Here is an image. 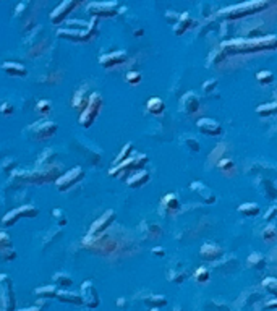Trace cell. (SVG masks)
Wrapping results in <instances>:
<instances>
[{
  "label": "cell",
  "instance_id": "6da1fadb",
  "mask_svg": "<svg viewBox=\"0 0 277 311\" xmlns=\"http://www.w3.org/2000/svg\"><path fill=\"white\" fill-rule=\"evenodd\" d=\"M276 36L271 34L268 38H253V39H230L222 42V52L224 55L230 54V55H237V54H254V52L259 50H273L276 47Z\"/></svg>",
  "mask_w": 277,
  "mask_h": 311
},
{
  "label": "cell",
  "instance_id": "7a4b0ae2",
  "mask_svg": "<svg viewBox=\"0 0 277 311\" xmlns=\"http://www.w3.org/2000/svg\"><path fill=\"white\" fill-rule=\"evenodd\" d=\"M269 2H263V0H254V2H245L240 5H232L228 8L221 10V15L224 18L228 20H235V18H242L247 17V15H253V13H259L261 10L268 8Z\"/></svg>",
  "mask_w": 277,
  "mask_h": 311
},
{
  "label": "cell",
  "instance_id": "3957f363",
  "mask_svg": "<svg viewBox=\"0 0 277 311\" xmlns=\"http://www.w3.org/2000/svg\"><path fill=\"white\" fill-rule=\"evenodd\" d=\"M102 109V96L99 93H93L91 96L88 97L86 107L81 110V117H79V123H81L84 128H89L94 120L98 119V115Z\"/></svg>",
  "mask_w": 277,
  "mask_h": 311
},
{
  "label": "cell",
  "instance_id": "277c9868",
  "mask_svg": "<svg viewBox=\"0 0 277 311\" xmlns=\"http://www.w3.org/2000/svg\"><path fill=\"white\" fill-rule=\"evenodd\" d=\"M58 172H60V168L58 166H50L47 168H41V170H36L33 173L29 172H15L13 177H20V180L23 182H29V183H49V182H54L55 178L58 177Z\"/></svg>",
  "mask_w": 277,
  "mask_h": 311
},
{
  "label": "cell",
  "instance_id": "5b68a950",
  "mask_svg": "<svg viewBox=\"0 0 277 311\" xmlns=\"http://www.w3.org/2000/svg\"><path fill=\"white\" fill-rule=\"evenodd\" d=\"M0 298L5 311H15L17 307V300H15L13 284L7 274H0Z\"/></svg>",
  "mask_w": 277,
  "mask_h": 311
},
{
  "label": "cell",
  "instance_id": "8992f818",
  "mask_svg": "<svg viewBox=\"0 0 277 311\" xmlns=\"http://www.w3.org/2000/svg\"><path fill=\"white\" fill-rule=\"evenodd\" d=\"M148 162V156L146 154H138V156H130L128 159L119 162L114 168H110L109 170V175L110 177H119L122 173H125L126 170H131V168H143Z\"/></svg>",
  "mask_w": 277,
  "mask_h": 311
},
{
  "label": "cell",
  "instance_id": "52a82bcc",
  "mask_svg": "<svg viewBox=\"0 0 277 311\" xmlns=\"http://www.w3.org/2000/svg\"><path fill=\"white\" fill-rule=\"evenodd\" d=\"M28 130L31 133V138L39 141V140L50 138L52 135H55L58 126L54 122H49V120H39V122H36L34 125H31Z\"/></svg>",
  "mask_w": 277,
  "mask_h": 311
},
{
  "label": "cell",
  "instance_id": "ba28073f",
  "mask_svg": "<svg viewBox=\"0 0 277 311\" xmlns=\"http://www.w3.org/2000/svg\"><path fill=\"white\" fill-rule=\"evenodd\" d=\"M96 34H98V20H93L91 23L88 24L86 31H65V29L58 31V36H62V38H68L72 41H78V42L91 41Z\"/></svg>",
  "mask_w": 277,
  "mask_h": 311
},
{
  "label": "cell",
  "instance_id": "9c48e42d",
  "mask_svg": "<svg viewBox=\"0 0 277 311\" xmlns=\"http://www.w3.org/2000/svg\"><path fill=\"white\" fill-rule=\"evenodd\" d=\"M84 177V170L81 167H73L70 172L63 173L62 177L57 178V190L58 191H67V190H70L72 187H75L76 183L81 180Z\"/></svg>",
  "mask_w": 277,
  "mask_h": 311
},
{
  "label": "cell",
  "instance_id": "30bf717a",
  "mask_svg": "<svg viewBox=\"0 0 277 311\" xmlns=\"http://www.w3.org/2000/svg\"><path fill=\"white\" fill-rule=\"evenodd\" d=\"M37 214H39L37 208L36 206H29V204H28V206H21L18 209L10 211L7 215H3V217H2V222H3V225L10 227V225H13L21 217H36Z\"/></svg>",
  "mask_w": 277,
  "mask_h": 311
},
{
  "label": "cell",
  "instance_id": "8fae6325",
  "mask_svg": "<svg viewBox=\"0 0 277 311\" xmlns=\"http://www.w3.org/2000/svg\"><path fill=\"white\" fill-rule=\"evenodd\" d=\"M88 13L93 17H115L119 13V3L117 2H96L88 5Z\"/></svg>",
  "mask_w": 277,
  "mask_h": 311
},
{
  "label": "cell",
  "instance_id": "7c38bea8",
  "mask_svg": "<svg viewBox=\"0 0 277 311\" xmlns=\"http://www.w3.org/2000/svg\"><path fill=\"white\" fill-rule=\"evenodd\" d=\"M79 297H81L83 305L88 308H98L101 303L99 293L96 290V287L93 286L91 281H86L81 284V295H79Z\"/></svg>",
  "mask_w": 277,
  "mask_h": 311
},
{
  "label": "cell",
  "instance_id": "4fadbf2b",
  "mask_svg": "<svg viewBox=\"0 0 277 311\" xmlns=\"http://www.w3.org/2000/svg\"><path fill=\"white\" fill-rule=\"evenodd\" d=\"M79 5V2H75V0H65V2H62L58 7L54 10V12L50 13V21L54 24H58L62 23L63 20H65V17L70 12H73L75 8H76Z\"/></svg>",
  "mask_w": 277,
  "mask_h": 311
},
{
  "label": "cell",
  "instance_id": "5bb4252c",
  "mask_svg": "<svg viewBox=\"0 0 277 311\" xmlns=\"http://www.w3.org/2000/svg\"><path fill=\"white\" fill-rule=\"evenodd\" d=\"M115 220V213L114 211H107V213H104L102 215H101V217L96 220V222L93 224V227H91V230H89V234H88V237H98V235H101L102 234V232L109 227V225L114 222Z\"/></svg>",
  "mask_w": 277,
  "mask_h": 311
},
{
  "label": "cell",
  "instance_id": "9a60e30c",
  "mask_svg": "<svg viewBox=\"0 0 277 311\" xmlns=\"http://www.w3.org/2000/svg\"><path fill=\"white\" fill-rule=\"evenodd\" d=\"M196 125H198V128H200L201 133H204V135L217 136V135L222 133V126H221V123H217L216 120H212V119L203 117V119H200L198 122H196Z\"/></svg>",
  "mask_w": 277,
  "mask_h": 311
},
{
  "label": "cell",
  "instance_id": "2e32d148",
  "mask_svg": "<svg viewBox=\"0 0 277 311\" xmlns=\"http://www.w3.org/2000/svg\"><path fill=\"white\" fill-rule=\"evenodd\" d=\"M128 57H126V52L124 50H117V52H110L107 55H102L99 59V63L102 65L104 68H109V67H115V65H120V63H124Z\"/></svg>",
  "mask_w": 277,
  "mask_h": 311
},
{
  "label": "cell",
  "instance_id": "e0dca14e",
  "mask_svg": "<svg viewBox=\"0 0 277 311\" xmlns=\"http://www.w3.org/2000/svg\"><path fill=\"white\" fill-rule=\"evenodd\" d=\"M180 109H182L185 114H195L196 110L200 109V97L191 91L186 93L182 97V101H180Z\"/></svg>",
  "mask_w": 277,
  "mask_h": 311
},
{
  "label": "cell",
  "instance_id": "ac0fdd59",
  "mask_svg": "<svg viewBox=\"0 0 277 311\" xmlns=\"http://www.w3.org/2000/svg\"><path fill=\"white\" fill-rule=\"evenodd\" d=\"M200 255H201V258H204L206 261H214L219 256L224 255V250L216 243H204L203 246H201Z\"/></svg>",
  "mask_w": 277,
  "mask_h": 311
},
{
  "label": "cell",
  "instance_id": "d6986e66",
  "mask_svg": "<svg viewBox=\"0 0 277 311\" xmlns=\"http://www.w3.org/2000/svg\"><path fill=\"white\" fill-rule=\"evenodd\" d=\"M190 188H191V191H196V193H198L200 196L204 199V203H207V204L216 203V194L212 193V190H209L206 185H203L201 182H193V183L190 185Z\"/></svg>",
  "mask_w": 277,
  "mask_h": 311
},
{
  "label": "cell",
  "instance_id": "ffe728a7",
  "mask_svg": "<svg viewBox=\"0 0 277 311\" xmlns=\"http://www.w3.org/2000/svg\"><path fill=\"white\" fill-rule=\"evenodd\" d=\"M178 208H180V203H178V198H177V194H175V193H169V194H166V196L161 199V209L164 211V213L172 214Z\"/></svg>",
  "mask_w": 277,
  "mask_h": 311
},
{
  "label": "cell",
  "instance_id": "44dd1931",
  "mask_svg": "<svg viewBox=\"0 0 277 311\" xmlns=\"http://www.w3.org/2000/svg\"><path fill=\"white\" fill-rule=\"evenodd\" d=\"M2 70L5 73H8L10 76H18V78H23L28 75V70H26L25 65H21V63H15V62H5L2 65Z\"/></svg>",
  "mask_w": 277,
  "mask_h": 311
},
{
  "label": "cell",
  "instance_id": "7402d4cb",
  "mask_svg": "<svg viewBox=\"0 0 277 311\" xmlns=\"http://www.w3.org/2000/svg\"><path fill=\"white\" fill-rule=\"evenodd\" d=\"M191 24H195V21L191 20V17L188 15V12H185L180 15V18L177 23L174 24V33L177 36H182L188 28H191Z\"/></svg>",
  "mask_w": 277,
  "mask_h": 311
},
{
  "label": "cell",
  "instance_id": "603a6c76",
  "mask_svg": "<svg viewBox=\"0 0 277 311\" xmlns=\"http://www.w3.org/2000/svg\"><path fill=\"white\" fill-rule=\"evenodd\" d=\"M55 298L62 303H72V305H83L81 297L75 292H68V290H60L57 292Z\"/></svg>",
  "mask_w": 277,
  "mask_h": 311
},
{
  "label": "cell",
  "instance_id": "cb8c5ba5",
  "mask_svg": "<svg viewBox=\"0 0 277 311\" xmlns=\"http://www.w3.org/2000/svg\"><path fill=\"white\" fill-rule=\"evenodd\" d=\"M148 182H149V173L146 170H140V172H136L135 175H131L126 183H128V187H131V188H140Z\"/></svg>",
  "mask_w": 277,
  "mask_h": 311
},
{
  "label": "cell",
  "instance_id": "d4e9b609",
  "mask_svg": "<svg viewBox=\"0 0 277 311\" xmlns=\"http://www.w3.org/2000/svg\"><path fill=\"white\" fill-rule=\"evenodd\" d=\"M164 109H166V105H164V101L161 97H151L146 102V110L152 115H161Z\"/></svg>",
  "mask_w": 277,
  "mask_h": 311
},
{
  "label": "cell",
  "instance_id": "484cf974",
  "mask_svg": "<svg viewBox=\"0 0 277 311\" xmlns=\"http://www.w3.org/2000/svg\"><path fill=\"white\" fill-rule=\"evenodd\" d=\"M219 168H221V172L222 173H226L227 177H233L235 175V164H233V161L230 159V157H224V159H221L219 162Z\"/></svg>",
  "mask_w": 277,
  "mask_h": 311
},
{
  "label": "cell",
  "instance_id": "4316f807",
  "mask_svg": "<svg viewBox=\"0 0 277 311\" xmlns=\"http://www.w3.org/2000/svg\"><path fill=\"white\" fill-rule=\"evenodd\" d=\"M34 293L39 298H55L57 288H55V286H42V287H37Z\"/></svg>",
  "mask_w": 277,
  "mask_h": 311
},
{
  "label": "cell",
  "instance_id": "83f0119b",
  "mask_svg": "<svg viewBox=\"0 0 277 311\" xmlns=\"http://www.w3.org/2000/svg\"><path fill=\"white\" fill-rule=\"evenodd\" d=\"M238 211L247 215V217H254V215L259 214V206L256 203H243L240 208H238Z\"/></svg>",
  "mask_w": 277,
  "mask_h": 311
},
{
  "label": "cell",
  "instance_id": "f1b7e54d",
  "mask_svg": "<svg viewBox=\"0 0 277 311\" xmlns=\"http://www.w3.org/2000/svg\"><path fill=\"white\" fill-rule=\"evenodd\" d=\"M148 305H151L152 308H161L167 305V298L164 295H149V297L145 300Z\"/></svg>",
  "mask_w": 277,
  "mask_h": 311
},
{
  "label": "cell",
  "instance_id": "f546056e",
  "mask_svg": "<svg viewBox=\"0 0 277 311\" xmlns=\"http://www.w3.org/2000/svg\"><path fill=\"white\" fill-rule=\"evenodd\" d=\"M224 151H226V143L217 144L216 149L209 154V164H211V162H219L221 159H224L222 156H226V152H224Z\"/></svg>",
  "mask_w": 277,
  "mask_h": 311
},
{
  "label": "cell",
  "instance_id": "4dcf8cb0",
  "mask_svg": "<svg viewBox=\"0 0 277 311\" xmlns=\"http://www.w3.org/2000/svg\"><path fill=\"white\" fill-rule=\"evenodd\" d=\"M54 281L57 282V286H62V287H72L73 286V281H72V277L70 276H67V274H63V272H57L54 274Z\"/></svg>",
  "mask_w": 277,
  "mask_h": 311
},
{
  "label": "cell",
  "instance_id": "1f68e13d",
  "mask_svg": "<svg viewBox=\"0 0 277 311\" xmlns=\"http://www.w3.org/2000/svg\"><path fill=\"white\" fill-rule=\"evenodd\" d=\"M264 264V256L261 253H253L248 256V266L250 267H261Z\"/></svg>",
  "mask_w": 277,
  "mask_h": 311
},
{
  "label": "cell",
  "instance_id": "d6a6232c",
  "mask_svg": "<svg viewBox=\"0 0 277 311\" xmlns=\"http://www.w3.org/2000/svg\"><path fill=\"white\" fill-rule=\"evenodd\" d=\"M263 288L266 292H269L271 295H276V292H277V281L274 277H266L263 281Z\"/></svg>",
  "mask_w": 277,
  "mask_h": 311
},
{
  "label": "cell",
  "instance_id": "836d02e7",
  "mask_svg": "<svg viewBox=\"0 0 277 311\" xmlns=\"http://www.w3.org/2000/svg\"><path fill=\"white\" fill-rule=\"evenodd\" d=\"M256 112L259 115H264V117H268V115H274V112H276V102H269V104L259 105V107L256 109Z\"/></svg>",
  "mask_w": 277,
  "mask_h": 311
},
{
  "label": "cell",
  "instance_id": "e575fe53",
  "mask_svg": "<svg viewBox=\"0 0 277 311\" xmlns=\"http://www.w3.org/2000/svg\"><path fill=\"white\" fill-rule=\"evenodd\" d=\"M185 277H186V272L183 269H180V271L174 269V271H170V274H169V281H172L175 284H182L185 281Z\"/></svg>",
  "mask_w": 277,
  "mask_h": 311
},
{
  "label": "cell",
  "instance_id": "d590c367",
  "mask_svg": "<svg viewBox=\"0 0 277 311\" xmlns=\"http://www.w3.org/2000/svg\"><path fill=\"white\" fill-rule=\"evenodd\" d=\"M209 277H211V274H209V271L206 269V267H198V269L195 271V279L198 282H207L209 281Z\"/></svg>",
  "mask_w": 277,
  "mask_h": 311
},
{
  "label": "cell",
  "instance_id": "8d00e7d4",
  "mask_svg": "<svg viewBox=\"0 0 277 311\" xmlns=\"http://www.w3.org/2000/svg\"><path fill=\"white\" fill-rule=\"evenodd\" d=\"M256 80H258L261 84H269V83L274 81V75H273L271 72L264 70V72H259V73H258V75H256Z\"/></svg>",
  "mask_w": 277,
  "mask_h": 311
},
{
  "label": "cell",
  "instance_id": "74e56055",
  "mask_svg": "<svg viewBox=\"0 0 277 311\" xmlns=\"http://www.w3.org/2000/svg\"><path fill=\"white\" fill-rule=\"evenodd\" d=\"M131 149H133L131 143H126L124 149L120 151V154L117 156V159H115V161H117V164H119V162H122V161H125V159H128L130 154H131Z\"/></svg>",
  "mask_w": 277,
  "mask_h": 311
},
{
  "label": "cell",
  "instance_id": "f35d334b",
  "mask_svg": "<svg viewBox=\"0 0 277 311\" xmlns=\"http://www.w3.org/2000/svg\"><path fill=\"white\" fill-rule=\"evenodd\" d=\"M7 248H12V240H10V237L5 232H0V251Z\"/></svg>",
  "mask_w": 277,
  "mask_h": 311
},
{
  "label": "cell",
  "instance_id": "ab89813d",
  "mask_svg": "<svg viewBox=\"0 0 277 311\" xmlns=\"http://www.w3.org/2000/svg\"><path fill=\"white\" fill-rule=\"evenodd\" d=\"M263 239L264 240H274L276 239V225L269 224L268 227L263 230Z\"/></svg>",
  "mask_w": 277,
  "mask_h": 311
},
{
  "label": "cell",
  "instance_id": "60d3db41",
  "mask_svg": "<svg viewBox=\"0 0 277 311\" xmlns=\"http://www.w3.org/2000/svg\"><path fill=\"white\" fill-rule=\"evenodd\" d=\"M37 112L39 114H44V115H47L50 112V109H52V105H50V101H39L37 102Z\"/></svg>",
  "mask_w": 277,
  "mask_h": 311
},
{
  "label": "cell",
  "instance_id": "b9f144b4",
  "mask_svg": "<svg viewBox=\"0 0 277 311\" xmlns=\"http://www.w3.org/2000/svg\"><path fill=\"white\" fill-rule=\"evenodd\" d=\"M0 258H2L3 261H13L15 258H17V253H15L13 248H7L0 251Z\"/></svg>",
  "mask_w": 277,
  "mask_h": 311
},
{
  "label": "cell",
  "instance_id": "7bdbcfd3",
  "mask_svg": "<svg viewBox=\"0 0 277 311\" xmlns=\"http://www.w3.org/2000/svg\"><path fill=\"white\" fill-rule=\"evenodd\" d=\"M126 81H128L130 84H138L141 81V75L138 72H130L126 73Z\"/></svg>",
  "mask_w": 277,
  "mask_h": 311
},
{
  "label": "cell",
  "instance_id": "ee69618b",
  "mask_svg": "<svg viewBox=\"0 0 277 311\" xmlns=\"http://www.w3.org/2000/svg\"><path fill=\"white\" fill-rule=\"evenodd\" d=\"M216 86H217V80H209V81H206V83L203 84V91H204L206 94H209V93L214 91Z\"/></svg>",
  "mask_w": 277,
  "mask_h": 311
},
{
  "label": "cell",
  "instance_id": "f6af8a7d",
  "mask_svg": "<svg viewBox=\"0 0 277 311\" xmlns=\"http://www.w3.org/2000/svg\"><path fill=\"white\" fill-rule=\"evenodd\" d=\"M185 143H186V146H188L191 151H195V152L200 151V143L195 138H191V136H188V138L185 140Z\"/></svg>",
  "mask_w": 277,
  "mask_h": 311
},
{
  "label": "cell",
  "instance_id": "bcb514c9",
  "mask_svg": "<svg viewBox=\"0 0 277 311\" xmlns=\"http://www.w3.org/2000/svg\"><path fill=\"white\" fill-rule=\"evenodd\" d=\"M0 114H3L5 117H8V115L13 114V107L8 102H3L2 105H0Z\"/></svg>",
  "mask_w": 277,
  "mask_h": 311
},
{
  "label": "cell",
  "instance_id": "7dc6e473",
  "mask_svg": "<svg viewBox=\"0 0 277 311\" xmlns=\"http://www.w3.org/2000/svg\"><path fill=\"white\" fill-rule=\"evenodd\" d=\"M52 214H54L55 217H57V215H58V217H60V220H58V224H60V225H65V224H67L65 215L62 214V211H60V209H54V213H52Z\"/></svg>",
  "mask_w": 277,
  "mask_h": 311
},
{
  "label": "cell",
  "instance_id": "c3c4849f",
  "mask_svg": "<svg viewBox=\"0 0 277 311\" xmlns=\"http://www.w3.org/2000/svg\"><path fill=\"white\" fill-rule=\"evenodd\" d=\"M224 57H226V55H224V52L222 50H216V54H214V57H211V63H214V65H216V63L217 62H219L221 59H224Z\"/></svg>",
  "mask_w": 277,
  "mask_h": 311
},
{
  "label": "cell",
  "instance_id": "681fc988",
  "mask_svg": "<svg viewBox=\"0 0 277 311\" xmlns=\"http://www.w3.org/2000/svg\"><path fill=\"white\" fill-rule=\"evenodd\" d=\"M276 211H277V208H276V206H273V208H271V209H269V213L266 214V219H268V220H271V219H273V217H274V214H276Z\"/></svg>",
  "mask_w": 277,
  "mask_h": 311
},
{
  "label": "cell",
  "instance_id": "f907efd6",
  "mask_svg": "<svg viewBox=\"0 0 277 311\" xmlns=\"http://www.w3.org/2000/svg\"><path fill=\"white\" fill-rule=\"evenodd\" d=\"M152 253H154V255H157V256H164V255H166V251H164L162 248H152Z\"/></svg>",
  "mask_w": 277,
  "mask_h": 311
},
{
  "label": "cell",
  "instance_id": "816d5d0a",
  "mask_svg": "<svg viewBox=\"0 0 277 311\" xmlns=\"http://www.w3.org/2000/svg\"><path fill=\"white\" fill-rule=\"evenodd\" d=\"M15 311H17V310H15ZM18 311H42V308L33 307V308H25V310H18Z\"/></svg>",
  "mask_w": 277,
  "mask_h": 311
},
{
  "label": "cell",
  "instance_id": "f5cc1de1",
  "mask_svg": "<svg viewBox=\"0 0 277 311\" xmlns=\"http://www.w3.org/2000/svg\"><path fill=\"white\" fill-rule=\"evenodd\" d=\"M117 307H125V300H124V298H120L119 302H117Z\"/></svg>",
  "mask_w": 277,
  "mask_h": 311
},
{
  "label": "cell",
  "instance_id": "db71d44e",
  "mask_svg": "<svg viewBox=\"0 0 277 311\" xmlns=\"http://www.w3.org/2000/svg\"><path fill=\"white\" fill-rule=\"evenodd\" d=\"M135 34H136V36H141V34H143V29H138Z\"/></svg>",
  "mask_w": 277,
  "mask_h": 311
},
{
  "label": "cell",
  "instance_id": "11a10c76",
  "mask_svg": "<svg viewBox=\"0 0 277 311\" xmlns=\"http://www.w3.org/2000/svg\"><path fill=\"white\" fill-rule=\"evenodd\" d=\"M151 311H161V310H159V308H152Z\"/></svg>",
  "mask_w": 277,
  "mask_h": 311
}]
</instances>
